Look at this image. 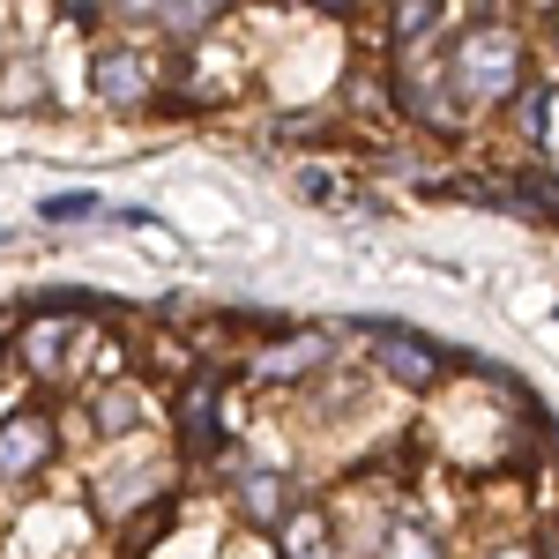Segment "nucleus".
Masks as SVG:
<instances>
[{"instance_id":"20e7f679","label":"nucleus","mask_w":559,"mask_h":559,"mask_svg":"<svg viewBox=\"0 0 559 559\" xmlns=\"http://www.w3.org/2000/svg\"><path fill=\"white\" fill-rule=\"evenodd\" d=\"M179 432H187L194 455H210V448H216V381H210V373L187 381V395H179Z\"/></svg>"},{"instance_id":"a211bd4d","label":"nucleus","mask_w":559,"mask_h":559,"mask_svg":"<svg viewBox=\"0 0 559 559\" xmlns=\"http://www.w3.org/2000/svg\"><path fill=\"white\" fill-rule=\"evenodd\" d=\"M0 350H8V329H0Z\"/></svg>"},{"instance_id":"f3484780","label":"nucleus","mask_w":559,"mask_h":559,"mask_svg":"<svg viewBox=\"0 0 559 559\" xmlns=\"http://www.w3.org/2000/svg\"><path fill=\"white\" fill-rule=\"evenodd\" d=\"M500 559H530V552H500Z\"/></svg>"},{"instance_id":"4468645a","label":"nucleus","mask_w":559,"mask_h":559,"mask_svg":"<svg viewBox=\"0 0 559 559\" xmlns=\"http://www.w3.org/2000/svg\"><path fill=\"white\" fill-rule=\"evenodd\" d=\"M165 522H173V500H157V508H150V515H142V522L128 530V552H142V545H150V537H157Z\"/></svg>"},{"instance_id":"6e6552de","label":"nucleus","mask_w":559,"mask_h":559,"mask_svg":"<svg viewBox=\"0 0 559 559\" xmlns=\"http://www.w3.org/2000/svg\"><path fill=\"white\" fill-rule=\"evenodd\" d=\"M90 411H97V426H105V432H134V426H142V395H134V388H105Z\"/></svg>"},{"instance_id":"dca6fc26","label":"nucleus","mask_w":559,"mask_h":559,"mask_svg":"<svg viewBox=\"0 0 559 559\" xmlns=\"http://www.w3.org/2000/svg\"><path fill=\"white\" fill-rule=\"evenodd\" d=\"M97 210V202H90V194H68V202H60V194H52V202H45V216H52V224H60V216H90Z\"/></svg>"},{"instance_id":"7ed1b4c3","label":"nucleus","mask_w":559,"mask_h":559,"mask_svg":"<svg viewBox=\"0 0 559 559\" xmlns=\"http://www.w3.org/2000/svg\"><path fill=\"white\" fill-rule=\"evenodd\" d=\"M45 455H52V426H45L38 411H23V418L0 426V477H31Z\"/></svg>"},{"instance_id":"0eeeda50","label":"nucleus","mask_w":559,"mask_h":559,"mask_svg":"<svg viewBox=\"0 0 559 559\" xmlns=\"http://www.w3.org/2000/svg\"><path fill=\"white\" fill-rule=\"evenodd\" d=\"M284 537H292V545H284V559H336V552H329V522L313 515V508H292Z\"/></svg>"},{"instance_id":"9d476101","label":"nucleus","mask_w":559,"mask_h":559,"mask_svg":"<svg viewBox=\"0 0 559 559\" xmlns=\"http://www.w3.org/2000/svg\"><path fill=\"white\" fill-rule=\"evenodd\" d=\"M381 559H440V537H432V530H411V522H395L388 545H381Z\"/></svg>"},{"instance_id":"f8f14e48","label":"nucleus","mask_w":559,"mask_h":559,"mask_svg":"<svg viewBox=\"0 0 559 559\" xmlns=\"http://www.w3.org/2000/svg\"><path fill=\"white\" fill-rule=\"evenodd\" d=\"M313 358H321V336H299L292 350H269V358H261V373H306Z\"/></svg>"},{"instance_id":"423d86ee","label":"nucleus","mask_w":559,"mask_h":559,"mask_svg":"<svg viewBox=\"0 0 559 559\" xmlns=\"http://www.w3.org/2000/svg\"><path fill=\"white\" fill-rule=\"evenodd\" d=\"M142 90H150V68H142L134 52H105V60H97V97H105V105H134Z\"/></svg>"},{"instance_id":"ddd939ff","label":"nucleus","mask_w":559,"mask_h":559,"mask_svg":"<svg viewBox=\"0 0 559 559\" xmlns=\"http://www.w3.org/2000/svg\"><path fill=\"white\" fill-rule=\"evenodd\" d=\"M157 23H165L173 38H202V31H210V23H216V8H165Z\"/></svg>"},{"instance_id":"2eb2a0df","label":"nucleus","mask_w":559,"mask_h":559,"mask_svg":"<svg viewBox=\"0 0 559 559\" xmlns=\"http://www.w3.org/2000/svg\"><path fill=\"white\" fill-rule=\"evenodd\" d=\"M545 120H552V97L530 90V97H522V134H545Z\"/></svg>"},{"instance_id":"9b49d317","label":"nucleus","mask_w":559,"mask_h":559,"mask_svg":"<svg viewBox=\"0 0 559 559\" xmlns=\"http://www.w3.org/2000/svg\"><path fill=\"white\" fill-rule=\"evenodd\" d=\"M388 31H395V45H418V38L440 31V8H432V0H411V8H395V23H388Z\"/></svg>"},{"instance_id":"f257e3e1","label":"nucleus","mask_w":559,"mask_h":559,"mask_svg":"<svg viewBox=\"0 0 559 559\" xmlns=\"http://www.w3.org/2000/svg\"><path fill=\"white\" fill-rule=\"evenodd\" d=\"M515 83H522V38L508 23H477L463 38V52H455V90L471 105H500Z\"/></svg>"},{"instance_id":"f03ea898","label":"nucleus","mask_w":559,"mask_h":559,"mask_svg":"<svg viewBox=\"0 0 559 559\" xmlns=\"http://www.w3.org/2000/svg\"><path fill=\"white\" fill-rule=\"evenodd\" d=\"M373 358L388 366V381H403V388H432V373H440V350L403 336V329H373Z\"/></svg>"},{"instance_id":"1a4fd4ad","label":"nucleus","mask_w":559,"mask_h":559,"mask_svg":"<svg viewBox=\"0 0 559 559\" xmlns=\"http://www.w3.org/2000/svg\"><path fill=\"white\" fill-rule=\"evenodd\" d=\"M60 350H68V321H52V313H45V321H31V336H23V358H31L38 373H52V358H60Z\"/></svg>"},{"instance_id":"39448f33","label":"nucleus","mask_w":559,"mask_h":559,"mask_svg":"<svg viewBox=\"0 0 559 559\" xmlns=\"http://www.w3.org/2000/svg\"><path fill=\"white\" fill-rule=\"evenodd\" d=\"M239 508H247L254 530H276V522H292V492H284V477H276V471H254L247 485H239Z\"/></svg>"}]
</instances>
